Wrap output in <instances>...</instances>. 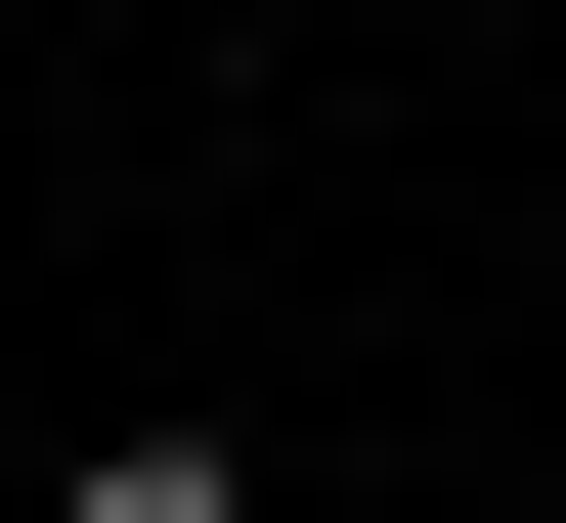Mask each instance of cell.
<instances>
[{"label":"cell","mask_w":566,"mask_h":523,"mask_svg":"<svg viewBox=\"0 0 566 523\" xmlns=\"http://www.w3.org/2000/svg\"><path fill=\"white\" fill-rule=\"evenodd\" d=\"M523 523H566V480H523Z\"/></svg>","instance_id":"7a4b0ae2"},{"label":"cell","mask_w":566,"mask_h":523,"mask_svg":"<svg viewBox=\"0 0 566 523\" xmlns=\"http://www.w3.org/2000/svg\"><path fill=\"white\" fill-rule=\"evenodd\" d=\"M44 523H262V437H44Z\"/></svg>","instance_id":"6da1fadb"}]
</instances>
